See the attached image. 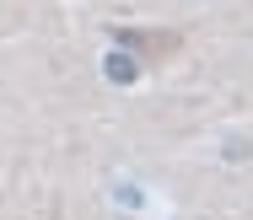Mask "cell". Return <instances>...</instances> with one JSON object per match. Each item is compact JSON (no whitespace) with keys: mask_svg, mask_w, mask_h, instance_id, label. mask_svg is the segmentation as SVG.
<instances>
[{"mask_svg":"<svg viewBox=\"0 0 253 220\" xmlns=\"http://www.w3.org/2000/svg\"><path fill=\"white\" fill-rule=\"evenodd\" d=\"M102 70H108V81H119V86L135 81V59H124V54H108V59H102Z\"/></svg>","mask_w":253,"mask_h":220,"instance_id":"cell-1","label":"cell"}]
</instances>
